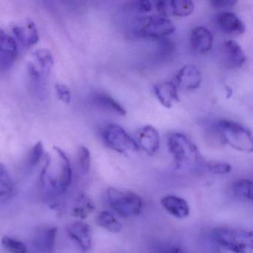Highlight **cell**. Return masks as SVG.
Instances as JSON below:
<instances>
[{
    "label": "cell",
    "mask_w": 253,
    "mask_h": 253,
    "mask_svg": "<svg viewBox=\"0 0 253 253\" xmlns=\"http://www.w3.org/2000/svg\"><path fill=\"white\" fill-rule=\"evenodd\" d=\"M18 53L15 40L0 29V69L8 70L14 65Z\"/></svg>",
    "instance_id": "8"
},
{
    "label": "cell",
    "mask_w": 253,
    "mask_h": 253,
    "mask_svg": "<svg viewBox=\"0 0 253 253\" xmlns=\"http://www.w3.org/2000/svg\"><path fill=\"white\" fill-rule=\"evenodd\" d=\"M12 30L16 39L24 48H30L39 41L38 28L31 19H28L20 25L14 26Z\"/></svg>",
    "instance_id": "12"
},
{
    "label": "cell",
    "mask_w": 253,
    "mask_h": 253,
    "mask_svg": "<svg viewBox=\"0 0 253 253\" xmlns=\"http://www.w3.org/2000/svg\"><path fill=\"white\" fill-rule=\"evenodd\" d=\"M78 160L81 171L84 174H87L91 167V154L88 148L84 146H80L78 149Z\"/></svg>",
    "instance_id": "27"
},
{
    "label": "cell",
    "mask_w": 253,
    "mask_h": 253,
    "mask_svg": "<svg viewBox=\"0 0 253 253\" xmlns=\"http://www.w3.org/2000/svg\"><path fill=\"white\" fill-rule=\"evenodd\" d=\"M213 238L220 247L232 253H248L253 250L251 231L230 226H219L213 230Z\"/></svg>",
    "instance_id": "2"
},
{
    "label": "cell",
    "mask_w": 253,
    "mask_h": 253,
    "mask_svg": "<svg viewBox=\"0 0 253 253\" xmlns=\"http://www.w3.org/2000/svg\"><path fill=\"white\" fill-rule=\"evenodd\" d=\"M106 196L111 208L121 217H137L143 211V200L138 194L129 189L109 187Z\"/></svg>",
    "instance_id": "3"
},
{
    "label": "cell",
    "mask_w": 253,
    "mask_h": 253,
    "mask_svg": "<svg viewBox=\"0 0 253 253\" xmlns=\"http://www.w3.org/2000/svg\"><path fill=\"white\" fill-rule=\"evenodd\" d=\"M57 236L56 226H42L37 230L34 245L42 253H51L55 246Z\"/></svg>",
    "instance_id": "15"
},
{
    "label": "cell",
    "mask_w": 253,
    "mask_h": 253,
    "mask_svg": "<svg viewBox=\"0 0 253 253\" xmlns=\"http://www.w3.org/2000/svg\"><path fill=\"white\" fill-rule=\"evenodd\" d=\"M153 2L148 0H141L137 2V8L142 13H147L152 11Z\"/></svg>",
    "instance_id": "33"
},
{
    "label": "cell",
    "mask_w": 253,
    "mask_h": 253,
    "mask_svg": "<svg viewBox=\"0 0 253 253\" xmlns=\"http://www.w3.org/2000/svg\"><path fill=\"white\" fill-rule=\"evenodd\" d=\"M161 205L173 217L178 219L187 217L190 213L189 204L186 200L174 195H168L161 198Z\"/></svg>",
    "instance_id": "16"
},
{
    "label": "cell",
    "mask_w": 253,
    "mask_h": 253,
    "mask_svg": "<svg viewBox=\"0 0 253 253\" xmlns=\"http://www.w3.org/2000/svg\"><path fill=\"white\" fill-rule=\"evenodd\" d=\"M167 146L176 169L193 167L202 161L196 145L183 133H170L167 137Z\"/></svg>",
    "instance_id": "1"
},
{
    "label": "cell",
    "mask_w": 253,
    "mask_h": 253,
    "mask_svg": "<svg viewBox=\"0 0 253 253\" xmlns=\"http://www.w3.org/2000/svg\"><path fill=\"white\" fill-rule=\"evenodd\" d=\"M154 91L157 98L164 107L171 108L173 103L179 101L177 87L170 81L160 83L154 86Z\"/></svg>",
    "instance_id": "17"
},
{
    "label": "cell",
    "mask_w": 253,
    "mask_h": 253,
    "mask_svg": "<svg viewBox=\"0 0 253 253\" xmlns=\"http://www.w3.org/2000/svg\"><path fill=\"white\" fill-rule=\"evenodd\" d=\"M202 82V74L195 65H186L177 72L176 86L186 91L197 89Z\"/></svg>",
    "instance_id": "10"
},
{
    "label": "cell",
    "mask_w": 253,
    "mask_h": 253,
    "mask_svg": "<svg viewBox=\"0 0 253 253\" xmlns=\"http://www.w3.org/2000/svg\"><path fill=\"white\" fill-rule=\"evenodd\" d=\"M139 149L148 155H155L160 148V135L158 130L150 125L144 126L136 131L134 138Z\"/></svg>",
    "instance_id": "7"
},
{
    "label": "cell",
    "mask_w": 253,
    "mask_h": 253,
    "mask_svg": "<svg viewBox=\"0 0 253 253\" xmlns=\"http://www.w3.org/2000/svg\"><path fill=\"white\" fill-rule=\"evenodd\" d=\"M232 192L236 198L253 201V182L249 179H239L234 182L232 186Z\"/></svg>",
    "instance_id": "22"
},
{
    "label": "cell",
    "mask_w": 253,
    "mask_h": 253,
    "mask_svg": "<svg viewBox=\"0 0 253 253\" xmlns=\"http://www.w3.org/2000/svg\"><path fill=\"white\" fill-rule=\"evenodd\" d=\"M155 6L160 16L167 17L169 15V1H158L155 2Z\"/></svg>",
    "instance_id": "32"
},
{
    "label": "cell",
    "mask_w": 253,
    "mask_h": 253,
    "mask_svg": "<svg viewBox=\"0 0 253 253\" xmlns=\"http://www.w3.org/2000/svg\"><path fill=\"white\" fill-rule=\"evenodd\" d=\"M2 247L11 253H27L26 246L22 241L11 237L4 236L2 238Z\"/></svg>",
    "instance_id": "26"
},
{
    "label": "cell",
    "mask_w": 253,
    "mask_h": 253,
    "mask_svg": "<svg viewBox=\"0 0 253 253\" xmlns=\"http://www.w3.org/2000/svg\"><path fill=\"white\" fill-rule=\"evenodd\" d=\"M225 90H226V98L229 99L232 95V93H233L232 88L229 86H225Z\"/></svg>",
    "instance_id": "36"
},
{
    "label": "cell",
    "mask_w": 253,
    "mask_h": 253,
    "mask_svg": "<svg viewBox=\"0 0 253 253\" xmlns=\"http://www.w3.org/2000/svg\"><path fill=\"white\" fill-rule=\"evenodd\" d=\"M215 126L223 143L239 152H253V136L248 128L229 120L217 121Z\"/></svg>",
    "instance_id": "4"
},
{
    "label": "cell",
    "mask_w": 253,
    "mask_h": 253,
    "mask_svg": "<svg viewBox=\"0 0 253 253\" xmlns=\"http://www.w3.org/2000/svg\"><path fill=\"white\" fill-rule=\"evenodd\" d=\"M169 15L187 17L193 12L195 5L190 0H171L169 1Z\"/></svg>",
    "instance_id": "23"
},
{
    "label": "cell",
    "mask_w": 253,
    "mask_h": 253,
    "mask_svg": "<svg viewBox=\"0 0 253 253\" xmlns=\"http://www.w3.org/2000/svg\"><path fill=\"white\" fill-rule=\"evenodd\" d=\"M189 41L194 51L198 54H205L212 47V34L204 26H197L191 31Z\"/></svg>",
    "instance_id": "14"
},
{
    "label": "cell",
    "mask_w": 253,
    "mask_h": 253,
    "mask_svg": "<svg viewBox=\"0 0 253 253\" xmlns=\"http://www.w3.org/2000/svg\"><path fill=\"white\" fill-rule=\"evenodd\" d=\"M55 89L59 100H61L65 104H69L71 103L72 94H71L70 89L67 85H64V84H57L55 85Z\"/></svg>",
    "instance_id": "31"
},
{
    "label": "cell",
    "mask_w": 253,
    "mask_h": 253,
    "mask_svg": "<svg viewBox=\"0 0 253 253\" xmlns=\"http://www.w3.org/2000/svg\"><path fill=\"white\" fill-rule=\"evenodd\" d=\"M91 103L94 106L102 110L119 116L126 115V109L109 94L103 92L94 93L91 97Z\"/></svg>",
    "instance_id": "18"
},
{
    "label": "cell",
    "mask_w": 253,
    "mask_h": 253,
    "mask_svg": "<svg viewBox=\"0 0 253 253\" xmlns=\"http://www.w3.org/2000/svg\"><path fill=\"white\" fill-rule=\"evenodd\" d=\"M38 64L43 74H48L54 66V58L51 51L48 49H38L33 53Z\"/></svg>",
    "instance_id": "24"
},
{
    "label": "cell",
    "mask_w": 253,
    "mask_h": 253,
    "mask_svg": "<svg viewBox=\"0 0 253 253\" xmlns=\"http://www.w3.org/2000/svg\"><path fill=\"white\" fill-rule=\"evenodd\" d=\"M43 155V145L41 142H38L32 148L30 152H29L27 158L28 164L31 167H35L41 162Z\"/></svg>",
    "instance_id": "28"
},
{
    "label": "cell",
    "mask_w": 253,
    "mask_h": 253,
    "mask_svg": "<svg viewBox=\"0 0 253 253\" xmlns=\"http://www.w3.org/2000/svg\"><path fill=\"white\" fill-rule=\"evenodd\" d=\"M132 31L136 38L161 39L174 32L175 26L167 17L148 15L139 17L134 23Z\"/></svg>",
    "instance_id": "5"
},
{
    "label": "cell",
    "mask_w": 253,
    "mask_h": 253,
    "mask_svg": "<svg viewBox=\"0 0 253 253\" xmlns=\"http://www.w3.org/2000/svg\"><path fill=\"white\" fill-rule=\"evenodd\" d=\"M162 253H186V251L177 245H170L166 247L164 250H163Z\"/></svg>",
    "instance_id": "35"
},
{
    "label": "cell",
    "mask_w": 253,
    "mask_h": 253,
    "mask_svg": "<svg viewBox=\"0 0 253 253\" xmlns=\"http://www.w3.org/2000/svg\"><path fill=\"white\" fill-rule=\"evenodd\" d=\"M223 64L228 69H237L245 63L246 55L239 44L232 40L224 41L222 46Z\"/></svg>",
    "instance_id": "11"
},
{
    "label": "cell",
    "mask_w": 253,
    "mask_h": 253,
    "mask_svg": "<svg viewBox=\"0 0 253 253\" xmlns=\"http://www.w3.org/2000/svg\"><path fill=\"white\" fill-rule=\"evenodd\" d=\"M216 24L222 32L231 36H239L245 32V25L232 12H222L215 17Z\"/></svg>",
    "instance_id": "13"
},
{
    "label": "cell",
    "mask_w": 253,
    "mask_h": 253,
    "mask_svg": "<svg viewBox=\"0 0 253 253\" xmlns=\"http://www.w3.org/2000/svg\"><path fill=\"white\" fill-rule=\"evenodd\" d=\"M54 149L61 160L62 172L59 180V189H60V192H65L72 183V167H71L70 161L64 151L57 146H54Z\"/></svg>",
    "instance_id": "19"
},
{
    "label": "cell",
    "mask_w": 253,
    "mask_h": 253,
    "mask_svg": "<svg viewBox=\"0 0 253 253\" xmlns=\"http://www.w3.org/2000/svg\"><path fill=\"white\" fill-rule=\"evenodd\" d=\"M102 136L107 146L118 153L125 155L140 150L134 138L118 124H107L103 128Z\"/></svg>",
    "instance_id": "6"
},
{
    "label": "cell",
    "mask_w": 253,
    "mask_h": 253,
    "mask_svg": "<svg viewBox=\"0 0 253 253\" xmlns=\"http://www.w3.org/2000/svg\"><path fill=\"white\" fill-rule=\"evenodd\" d=\"M174 43L168 39L161 38L158 45V56L162 59H166L170 57L174 52Z\"/></svg>",
    "instance_id": "30"
},
{
    "label": "cell",
    "mask_w": 253,
    "mask_h": 253,
    "mask_svg": "<svg viewBox=\"0 0 253 253\" xmlns=\"http://www.w3.org/2000/svg\"><path fill=\"white\" fill-rule=\"evenodd\" d=\"M66 232L71 239L75 241L83 251L88 252L91 250L93 231L89 224L83 221L75 222L66 227Z\"/></svg>",
    "instance_id": "9"
},
{
    "label": "cell",
    "mask_w": 253,
    "mask_h": 253,
    "mask_svg": "<svg viewBox=\"0 0 253 253\" xmlns=\"http://www.w3.org/2000/svg\"><path fill=\"white\" fill-rule=\"evenodd\" d=\"M95 210L94 201L86 194L82 193L77 200L76 205L72 209V215L85 219Z\"/></svg>",
    "instance_id": "20"
},
{
    "label": "cell",
    "mask_w": 253,
    "mask_h": 253,
    "mask_svg": "<svg viewBox=\"0 0 253 253\" xmlns=\"http://www.w3.org/2000/svg\"><path fill=\"white\" fill-rule=\"evenodd\" d=\"M205 167L210 172L214 174H226L232 171V167L227 163L210 161L206 163Z\"/></svg>",
    "instance_id": "29"
},
{
    "label": "cell",
    "mask_w": 253,
    "mask_h": 253,
    "mask_svg": "<svg viewBox=\"0 0 253 253\" xmlns=\"http://www.w3.org/2000/svg\"><path fill=\"white\" fill-rule=\"evenodd\" d=\"M97 223L99 226L112 233H119L123 229L121 222L110 211H103L99 213Z\"/></svg>",
    "instance_id": "21"
},
{
    "label": "cell",
    "mask_w": 253,
    "mask_h": 253,
    "mask_svg": "<svg viewBox=\"0 0 253 253\" xmlns=\"http://www.w3.org/2000/svg\"><path fill=\"white\" fill-rule=\"evenodd\" d=\"M236 3V1L234 0H215L211 2V5H212L214 8H217L232 7Z\"/></svg>",
    "instance_id": "34"
},
{
    "label": "cell",
    "mask_w": 253,
    "mask_h": 253,
    "mask_svg": "<svg viewBox=\"0 0 253 253\" xmlns=\"http://www.w3.org/2000/svg\"><path fill=\"white\" fill-rule=\"evenodd\" d=\"M13 182L8 169L0 164V198L6 197L12 192Z\"/></svg>",
    "instance_id": "25"
}]
</instances>
